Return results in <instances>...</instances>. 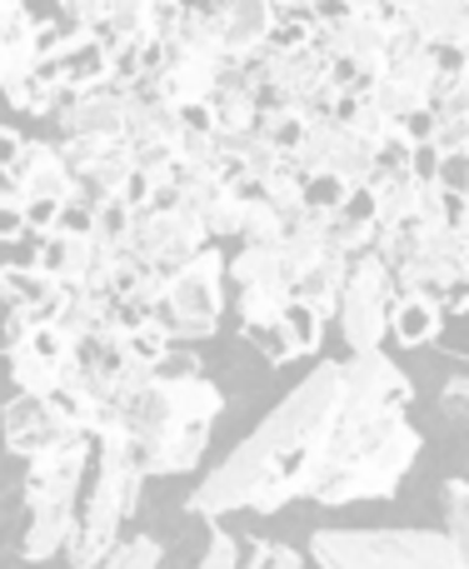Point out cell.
Returning <instances> with one entry per match:
<instances>
[{"instance_id":"6da1fadb","label":"cell","mask_w":469,"mask_h":569,"mask_svg":"<svg viewBox=\"0 0 469 569\" xmlns=\"http://www.w3.org/2000/svg\"><path fill=\"white\" fill-rule=\"evenodd\" d=\"M345 415L340 360H320L295 390L280 395L270 415L190 490L186 510L220 525L226 515H280L285 505L310 500L335 430Z\"/></svg>"},{"instance_id":"7a4b0ae2","label":"cell","mask_w":469,"mask_h":569,"mask_svg":"<svg viewBox=\"0 0 469 569\" xmlns=\"http://www.w3.org/2000/svg\"><path fill=\"white\" fill-rule=\"evenodd\" d=\"M116 410L146 480H166V475L200 470L210 450V430L226 415V395L206 375H196V380H160L156 375L150 385L116 400Z\"/></svg>"},{"instance_id":"3957f363","label":"cell","mask_w":469,"mask_h":569,"mask_svg":"<svg viewBox=\"0 0 469 569\" xmlns=\"http://www.w3.org/2000/svg\"><path fill=\"white\" fill-rule=\"evenodd\" d=\"M420 450H425V435L415 430L405 410H360V405L345 400L330 460H325L310 500L325 505V510H345V505H365V500H395L405 475L420 460Z\"/></svg>"},{"instance_id":"277c9868","label":"cell","mask_w":469,"mask_h":569,"mask_svg":"<svg viewBox=\"0 0 469 569\" xmlns=\"http://www.w3.org/2000/svg\"><path fill=\"white\" fill-rule=\"evenodd\" d=\"M90 440H96V470H90V490H86V505H80V530L66 550V569L106 565L126 545V525L136 520L140 495H146V470L130 455L116 405H106Z\"/></svg>"},{"instance_id":"5b68a950","label":"cell","mask_w":469,"mask_h":569,"mask_svg":"<svg viewBox=\"0 0 469 569\" xmlns=\"http://www.w3.org/2000/svg\"><path fill=\"white\" fill-rule=\"evenodd\" d=\"M96 470V440H76L26 460L20 470V505H26V530H20V560L50 565L66 560L70 540L80 530V505Z\"/></svg>"},{"instance_id":"8992f818","label":"cell","mask_w":469,"mask_h":569,"mask_svg":"<svg viewBox=\"0 0 469 569\" xmlns=\"http://www.w3.org/2000/svg\"><path fill=\"white\" fill-rule=\"evenodd\" d=\"M320 569H469L445 530H315Z\"/></svg>"},{"instance_id":"52a82bcc","label":"cell","mask_w":469,"mask_h":569,"mask_svg":"<svg viewBox=\"0 0 469 569\" xmlns=\"http://www.w3.org/2000/svg\"><path fill=\"white\" fill-rule=\"evenodd\" d=\"M226 280H230V260L220 256V246H206L186 270L170 276L156 320L176 335V345L210 340V335L220 330V315H226Z\"/></svg>"},{"instance_id":"ba28073f","label":"cell","mask_w":469,"mask_h":569,"mask_svg":"<svg viewBox=\"0 0 469 569\" xmlns=\"http://www.w3.org/2000/svg\"><path fill=\"white\" fill-rule=\"evenodd\" d=\"M395 300H400V284H395V270L385 266L380 256H360L350 260V280H345V295H340V335L350 345V355H370V350H385L390 340V315H395Z\"/></svg>"},{"instance_id":"9c48e42d","label":"cell","mask_w":469,"mask_h":569,"mask_svg":"<svg viewBox=\"0 0 469 569\" xmlns=\"http://www.w3.org/2000/svg\"><path fill=\"white\" fill-rule=\"evenodd\" d=\"M130 246H136V256L146 260V266H156L160 276H176V270H186L190 260H196L206 246H216V240H210V230L200 226L196 210H186V206L180 210L146 206L136 216Z\"/></svg>"},{"instance_id":"30bf717a","label":"cell","mask_w":469,"mask_h":569,"mask_svg":"<svg viewBox=\"0 0 469 569\" xmlns=\"http://www.w3.org/2000/svg\"><path fill=\"white\" fill-rule=\"evenodd\" d=\"M56 40H60V30L50 20H36L30 10L0 20V80H6V106L16 116L20 110L30 116V90H36V76Z\"/></svg>"},{"instance_id":"8fae6325","label":"cell","mask_w":469,"mask_h":569,"mask_svg":"<svg viewBox=\"0 0 469 569\" xmlns=\"http://www.w3.org/2000/svg\"><path fill=\"white\" fill-rule=\"evenodd\" d=\"M6 360H10V385H16V395H40V400H46L80 365V345L70 340L60 325H40V330H30L20 345H10Z\"/></svg>"},{"instance_id":"7c38bea8","label":"cell","mask_w":469,"mask_h":569,"mask_svg":"<svg viewBox=\"0 0 469 569\" xmlns=\"http://www.w3.org/2000/svg\"><path fill=\"white\" fill-rule=\"evenodd\" d=\"M126 126H130V96L126 90H96V96L70 100L66 110L46 120V140L50 146H76V140H110L126 146Z\"/></svg>"},{"instance_id":"4fadbf2b","label":"cell","mask_w":469,"mask_h":569,"mask_svg":"<svg viewBox=\"0 0 469 569\" xmlns=\"http://www.w3.org/2000/svg\"><path fill=\"white\" fill-rule=\"evenodd\" d=\"M76 440H86V430H76V425H70L50 400H40V395H10V405H6V445H10V455L36 460V455L60 450V445H76Z\"/></svg>"},{"instance_id":"5bb4252c","label":"cell","mask_w":469,"mask_h":569,"mask_svg":"<svg viewBox=\"0 0 469 569\" xmlns=\"http://www.w3.org/2000/svg\"><path fill=\"white\" fill-rule=\"evenodd\" d=\"M275 26H280V6L275 0H230V10L220 16L226 60H250L255 50H265Z\"/></svg>"},{"instance_id":"9a60e30c","label":"cell","mask_w":469,"mask_h":569,"mask_svg":"<svg viewBox=\"0 0 469 569\" xmlns=\"http://www.w3.org/2000/svg\"><path fill=\"white\" fill-rule=\"evenodd\" d=\"M400 26L420 30L430 46H469V0H390Z\"/></svg>"},{"instance_id":"2e32d148","label":"cell","mask_w":469,"mask_h":569,"mask_svg":"<svg viewBox=\"0 0 469 569\" xmlns=\"http://www.w3.org/2000/svg\"><path fill=\"white\" fill-rule=\"evenodd\" d=\"M230 280L240 284V290H250V284H275V290L295 295L300 270H295V260L285 246H240L230 256Z\"/></svg>"},{"instance_id":"e0dca14e","label":"cell","mask_w":469,"mask_h":569,"mask_svg":"<svg viewBox=\"0 0 469 569\" xmlns=\"http://www.w3.org/2000/svg\"><path fill=\"white\" fill-rule=\"evenodd\" d=\"M186 136V116L176 100H140L130 96V126H126V146L146 150V146H180Z\"/></svg>"},{"instance_id":"ac0fdd59","label":"cell","mask_w":469,"mask_h":569,"mask_svg":"<svg viewBox=\"0 0 469 569\" xmlns=\"http://www.w3.org/2000/svg\"><path fill=\"white\" fill-rule=\"evenodd\" d=\"M445 320H450V315H445L440 300H430V295H400L395 315H390V335L405 350H420V345L445 340Z\"/></svg>"},{"instance_id":"d6986e66","label":"cell","mask_w":469,"mask_h":569,"mask_svg":"<svg viewBox=\"0 0 469 569\" xmlns=\"http://www.w3.org/2000/svg\"><path fill=\"white\" fill-rule=\"evenodd\" d=\"M96 236H76V230H56V236H46V250H40V266L50 270L60 284H70V290H80V284L90 280V270H96Z\"/></svg>"},{"instance_id":"ffe728a7","label":"cell","mask_w":469,"mask_h":569,"mask_svg":"<svg viewBox=\"0 0 469 569\" xmlns=\"http://www.w3.org/2000/svg\"><path fill=\"white\" fill-rule=\"evenodd\" d=\"M210 106H216V116H220V130L260 126V96H255V86L245 80L240 60H230V66L220 70V86H216V96H210Z\"/></svg>"},{"instance_id":"44dd1931","label":"cell","mask_w":469,"mask_h":569,"mask_svg":"<svg viewBox=\"0 0 469 569\" xmlns=\"http://www.w3.org/2000/svg\"><path fill=\"white\" fill-rule=\"evenodd\" d=\"M345 280H350V260H345V256H320L300 280H295V300L315 305V310L330 320V315H340Z\"/></svg>"},{"instance_id":"7402d4cb","label":"cell","mask_w":469,"mask_h":569,"mask_svg":"<svg viewBox=\"0 0 469 569\" xmlns=\"http://www.w3.org/2000/svg\"><path fill=\"white\" fill-rule=\"evenodd\" d=\"M335 176L345 180L350 190L360 186H375V176H380V146L375 140H365L360 130L340 126V140H335Z\"/></svg>"},{"instance_id":"603a6c76","label":"cell","mask_w":469,"mask_h":569,"mask_svg":"<svg viewBox=\"0 0 469 569\" xmlns=\"http://www.w3.org/2000/svg\"><path fill=\"white\" fill-rule=\"evenodd\" d=\"M200 226L210 230V240H240V226H245V200L234 196V186H216L206 200L196 206Z\"/></svg>"},{"instance_id":"cb8c5ba5","label":"cell","mask_w":469,"mask_h":569,"mask_svg":"<svg viewBox=\"0 0 469 569\" xmlns=\"http://www.w3.org/2000/svg\"><path fill=\"white\" fill-rule=\"evenodd\" d=\"M255 136H260L265 146H275L280 156H295V150L305 146V136H310V120H305V110H260Z\"/></svg>"},{"instance_id":"d4e9b609","label":"cell","mask_w":469,"mask_h":569,"mask_svg":"<svg viewBox=\"0 0 469 569\" xmlns=\"http://www.w3.org/2000/svg\"><path fill=\"white\" fill-rule=\"evenodd\" d=\"M290 300H295L290 290L250 284V290H240V325H275L285 310H290Z\"/></svg>"},{"instance_id":"484cf974","label":"cell","mask_w":469,"mask_h":569,"mask_svg":"<svg viewBox=\"0 0 469 569\" xmlns=\"http://www.w3.org/2000/svg\"><path fill=\"white\" fill-rule=\"evenodd\" d=\"M285 330H290V345H295V355H315L320 350V340H325V315L315 310V305H305V300H290V310H285Z\"/></svg>"},{"instance_id":"4316f807","label":"cell","mask_w":469,"mask_h":569,"mask_svg":"<svg viewBox=\"0 0 469 569\" xmlns=\"http://www.w3.org/2000/svg\"><path fill=\"white\" fill-rule=\"evenodd\" d=\"M240 335H245V345H255V350L265 355V365L300 360V355H295V345H290V330H285V315L275 325H240Z\"/></svg>"},{"instance_id":"83f0119b","label":"cell","mask_w":469,"mask_h":569,"mask_svg":"<svg viewBox=\"0 0 469 569\" xmlns=\"http://www.w3.org/2000/svg\"><path fill=\"white\" fill-rule=\"evenodd\" d=\"M445 535L469 565V480H445Z\"/></svg>"},{"instance_id":"f1b7e54d","label":"cell","mask_w":469,"mask_h":569,"mask_svg":"<svg viewBox=\"0 0 469 569\" xmlns=\"http://www.w3.org/2000/svg\"><path fill=\"white\" fill-rule=\"evenodd\" d=\"M240 246H285V216L275 206H245V226H240Z\"/></svg>"},{"instance_id":"f546056e","label":"cell","mask_w":469,"mask_h":569,"mask_svg":"<svg viewBox=\"0 0 469 569\" xmlns=\"http://www.w3.org/2000/svg\"><path fill=\"white\" fill-rule=\"evenodd\" d=\"M365 100H370L375 110H385V116H390V120H400V126L415 116V110H425V106H430V100H425V96H415L410 86H400V80H390V76H385L380 86H375Z\"/></svg>"},{"instance_id":"4dcf8cb0","label":"cell","mask_w":469,"mask_h":569,"mask_svg":"<svg viewBox=\"0 0 469 569\" xmlns=\"http://www.w3.org/2000/svg\"><path fill=\"white\" fill-rule=\"evenodd\" d=\"M160 560H166V545L156 535H126V545L100 569H160Z\"/></svg>"},{"instance_id":"1f68e13d","label":"cell","mask_w":469,"mask_h":569,"mask_svg":"<svg viewBox=\"0 0 469 569\" xmlns=\"http://www.w3.org/2000/svg\"><path fill=\"white\" fill-rule=\"evenodd\" d=\"M305 206L320 210V216H340L345 206H350V186H345L340 176H310L305 180Z\"/></svg>"},{"instance_id":"d6a6232c","label":"cell","mask_w":469,"mask_h":569,"mask_svg":"<svg viewBox=\"0 0 469 569\" xmlns=\"http://www.w3.org/2000/svg\"><path fill=\"white\" fill-rule=\"evenodd\" d=\"M190 569H245V555H240V540L226 530V525H210V540L200 550V560Z\"/></svg>"},{"instance_id":"836d02e7","label":"cell","mask_w":469,"mask_h":569,"mask_svg":"<svg viewBox=\"0 0 469 569\" xmlns=\"http://www.w3.org/2000/svg\"><path fill=\"white\" fill-rule=\"evenodd\" d=\"M345 126L360 130V136H365V140H375V146H385V140H390L395 130H400V120H390L385 110H375L370 100H360V106H355V116L345 120Z\"/></svg>"},{"instance_id":"e575fe53","label":"cell","mask_w":469,"mask_h":569,"mask_svg":"<svg viewBox=\"0 0 469 569\" xmlns=\"http://www.w3.org/2000/svg\"><path fill=\"white\" fill-rule=\"evenodd\" d=\"M300 550H290V545L280 540H260L250 545V555H245V569H300Z\"/></svg>"},{"instance_id":"d590c367","label":"cell","mask_w":469,"mask_h":569,"mask_svg":"<svg viewBox=\"0 0 469 569\" xmlns=\"http://www.w3.org/2000/svg\"><path fill=\"white\" fill-rule=\"evenodd\" d=\"M380 176H415V140L405 130H395L380 146Z\"/></svg>"},{"instance_id":"8d00e7d4","label":"cell","mask_w":469,"mask_h":569,"mask_svg":"<svg viewBox=\"0 0 469 569\" xmlns=\"http://www.w3.org/2000/svg\"><path fill=\"white\" fill-rule=\"evenodd\" d=\"M440 410H445V420H455L469 430V375H450V380H445Z\"/></svg>"},{"instance_id":"74e56055","label":"cell","mask_w":469,"mask_h":569,"mask_svg":"<svg viewBox=\"0 0 469 569\" xmlns=\"http://www.w3.org/2000/svg\"><path fill=\"white\" fill-rule=\"evenodd\" d=\"M56 10L66 16V26H100L116 10V0H56Z\"/></svg>"},{"instance_id":"f35d334b","label":"cell","mask_w":469,"mask_h":569,"mask_svg":"<svg viewBox=\"0 0 469 569\" xmlns=\"http://www.w3.org/2000/svg\"><path fill=\"white\" fill-rule=\"evenodd\" d=\"M160 380H196V375H206V365H200L196 350H186V345H176V350L166 355V360L156 365Z\"/></svg>"},{"instance_id":"ab89813d","label":"cell","mask_w":469,"mask_h":569,"mask_svg":"<svg viewBox=\"0 0 469 569\" xmlns=\"http://www.w3.org/2000/svg\"><path fill=\"white\" fill-rule=\"evenodd\" d=\"M405 136L415 140V146H435V140H440V110L435 106H425V110H415L410 120H405Z\"/></svg>"},{"instance_id":"60d3db41","label":"cell","mask_w":469,"mask_h":569,"mask_svg":"<svg viewBox=\"0 0 469 569\" xmlns=\"http://www.w3.org/2000/svg\"><path fill=\"white\" fill-rule=\"evenodd\" d=\"M440 186L450 190V196H469V150H455V156H445Z\"/></svg>"},{"instance_id":"b9f144b4","label":"cell","mask_w":469,"mask_h":569,"mask_svg":"<svg viewBox=\"0 0 469 569\" xmlns=\"http://www.w3.org/2000/svg\"><path fill=\"white\" fill-rule=\"evenodd\" d=\"M345 216L365 220V226H380V190H375V186L350 190V206H345Z\"/></svg>"},{"instance_id":"7bdbcfd3","label":"cell","mask_w":469,"mask_h":569,"mask_svg":"<svg viewBox=\"0 0 469 569\" xmlns=\"http://www.w3.org/2000/svg\"><path fill=\"white\" fill-rule=\"evenodd\" d=\"M440 166H445L440 146H415V180L420 186H440Z\"/></svg>"},{"instance_id":"ee69618b","label":"cell","mask_w":469,"mask_h":569,"mask_svg":"<svg viewBox=\"0 0 469 569\" xmlns=\"http://www.w3.org/2000/svg\"><path fill=\"white\" fill-rule=\"evenodd\" d=\"M186 10H196V16H210V20H220L230 10V0H180Z\"/></svg>"},{"instance_id":"f6af8a7d","label":"cell","mask_w":469,"mask_h":569,"mask_svg":"<svg viewBox=\"0 0 469 569\" xmlns=\"http://www.w3.org/2000/svg\"><path fill=\"white\" fill-rule=\"evenodd\" d=\"M20 10H26V0H0V20H6V16H20Z\"/></svg>"},{"instance_id":"bcb514c9","label":"cell","mask_w":469,"mask_h":569,"mask_svg":"<svg viewBox=\"0 0 469 569\" xmlns=\"http://www.w3.org/2000/svg\"><path fill=\"white\" fill-rule=\"evenodd\" d=\"M280 10H310V0H275Z\"/></svg>"},{"instance_id":"7dc6e473","label":"cell","mask_w":469,"mask_h":569,"mask_svg":"<svg viewBox=\"0 0 469 569\" xmlns=\"http://www.w3.org/2000/svg\"><path fill=\"white\" fill-rule=\"evenodd\" d=\"M465 56H469V46H465Z\"/></svg>"},{"instance_id":"c3c4849f","label":"cell","mask_w":469,"mask_h":569,"mask_svg":"<svg viewBox=\"0 0 469 569\" xmlns=\"http://www.w3.org/2000/svg\"><path fill=\"white\" fill-rule=\"evenodd\" d=\"M465 276H469V266H465Z\"/></svg>"},{"instance_id":"681fc988","label":"cell","mask_w":469,"mask_h":569,"mask_svg":"<svg viewBox=\"0 0 469 569\" xmlns=\"http://www.w3.org/2000/svg\"><path fill=\"white\" fill-rule=\"evenodd\" d=\"M465 480H469V470H465Z\"/></svg>"}]
</instances>
